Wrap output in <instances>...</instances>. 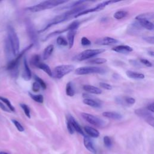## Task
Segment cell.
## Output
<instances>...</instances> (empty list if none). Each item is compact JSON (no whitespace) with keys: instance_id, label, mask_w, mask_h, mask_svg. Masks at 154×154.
<instances>
[{"instance_id":"1","label":"cell","mask_w":154,"mask_h":154,"mask_svg":"<svg viewBox=\"0 0 154 154\" xmlns=\"http://www.w3.org/2000/svg\"><path fill=\"white\" fill-rule=\"evenodd\" d=\"M86 8H87V6L85 5H81L79 6H78V7H75V8L70 9L67 11H66V12H65V13H64L61 14L57 16L56 17L53 18L51 20H50L49 22V23L46 24V25L45 26L44 28L38 31V33H41L42 32L45 31L49 28H50L51 26H52L53 25H55L58 24L60 23L63 22L64 21H66L67 20L70 19L72 18H74L75 16L77 14L79 13L80 12L85 10Z\"/></svg>"},{"instance_id":"2","label":"cell","mask_w":154,"mask_h":154,"mask_svg":"<svg viewBox=\"0 0 154 154\" xmlns=\"http://www.w3.org/2000/svg\"><path fill=\"white\" fill-rule=\"evenodd\" d=\"M66 0H48L40 2L36 5L27 7L26 9L31 12H38L46 9H50L60 4L67 2Z\"/></svg>"},{"instance_id":"3","label":"cell","mask_w":154,"mask_h":154,"mask_svg":"<svg viewBox=\"0 0 154 154\" xmlns=\"http://www.w3.org/2000/svg\"><path fill=\"white\" fill-rule=\"evenodd\" d=\"M7 37L11 45L13 55L14 57L17 56L19 53V48H20L19 39L14 28L10 25H8L7 26Z\"/></svg>"},{"instance_id":"4","label":"cell","mask_w":154,"mask_h":154,"mask_svg":"<svg viewBox=\"0 0 154 154\" xmlns=\"http://www.w3.org/2000/svg\"><path fill=\"white\" fill-rule=\"evenodd\" d=\"M33 46L32 44H30L29 46L24 48L18 54L17 56L15 57L14 59H12L10 62L8 63L7 69L8 70H10L11 72V74L13 76H17L18 74V66L19 64L20 60L23 57V55L28 50H29Z\"/></svg>"},{"instance_id":"5","label":"cell","mask_w":154,"mask_h":154,"mask_svg":"<svg viewBox=\"0 0 154 154\" xmlns=\"http://www.w3.org/2000/svg\"><path fill=\"white\" fill-rule=\"evenodd\" d=\"M25 27H26V31L27 32V34L31 41L32 43L34 46L38 48L39 47V42H38V38L37 35V32L35 30V28L34 27V24L29 19H26L25 21Z\"/></svg>"},{"instance_id":"6","label":"cell","mask_w":154,"mask_h":154,"mask_svg":"<svg viewBox=\"0 0 154 154\" xmlns=\"http://www.w3.org/2000/svg\"><path fill=\"white\" fill-rule=\"evenodd\" d=\"M74 69L72 64H62L55 67L52 72V77L56 79H61L66 75L70 73Z\"/></svg>"},{"instance_id":"7","label":"cell","mask_w":154,"mask_h":154,"mask_svg":"<svg viewBox=\"0 0 154 154\" xmlns=\"http://www.w3.org/2000/svg\"><path fill=\"white\" fill-rule=\"evenodd\" d=\"M105 51L104 49H86L79 54H78L76 57L75 59L77 61H82L91 58H93Z\"/></svg>"},{"instance_id":"8","label":"cell","mask_w":154,"mask_h":154,"mask_svg":"<svg viewBox=\"0 0 154 154\" xmlns=\"http://www.w3.org/2000/svg\"><path fill=\"white\" fill-rule=\"evenodd\" d=\"M106 72L105 70L103 67H95V66H85V67H80L77 68L75 70V73L78 75H88V74H103Z\"/></svg>"},{"instance_id":"9","label":"cell","mask_w":154,"mask_h":154,"mask_svg":"<svg viewBox=\"0 0 154 154\" xmlns=\"http://www.w3.org/2000/svg\"><path fill=\"white\" fill-rule=\"evenodd\" d=\"M118 1H103L99 4H97L96 6L91 8H87L83 11H82L81 12H80L79 13L77 14L74 18H77L79 17L82 15H85L90 13H93V12H96V11H99L100 10H102L103 9L105 8V7L109 4H113V3H116Z\"/></svg>"},{"instance_id":"10","label":"cell","mask_w":154,"mask_h":154,"mask_svg":"<svg viewBox=\"0 0 154 154\" xmlns=\"http://www.w3.org/2000/svg\"><path fill=\"white\" fill-rule=\"evenodd\" d=\"M81 117L86 122H87L88 123H89L92 125H94V126H96L98 128H102L105 125V122L103 120L93 114L86 113V112H82Z\"/></svg>"},{"instance_id":"11","label":"cell","mask_w":154,"mask_h":154,"mask_svg":"<svg viewBox=\"0 0 154 154\" xmlns=\"http://www.w3.org/2000/svg\"><path fill=\"white\" fill-rule=\"evenodd\" d=\"M135 114L138 117L142 118L148 124H149L152 126H153L154 119L153 114L149 111L147 109H145L143 108H138L135 110Z\"/></svg>"},{"instance_id":"12","label":"cell","mask_w":154,"mask_h":154,"mask_svg":"<svg viewBox=\"0 0 154 154\" xmlns=\"http://www.w3.org/2000/svg\"><path fill=\"white\" fill-rule=\"evenodd\" d=\"M118 42V40L113 37H104L102 38H97L95 41V43L98 45L102 46H108L116 44Z\"/></svg>"},{"instance_id":"13","label":"cell","mask_w":154,"mask_h":154,"mask_svg":"<svg viewBox=\"0 0 154 154\" xmlns=\"http://www.w3.org/2000/svg\"><path fill=\"white\" fill-rule=\"evenodd\" d=\"M22 76V78L25 81L30 80L31 78V76H32L31 71L29 67L26 57H24V58H23V70Z\"/></svg>"},{"instance_id":"14","label":"cell","mask_w":154,"mask_h":154,"mask_svg":"<svg viewBox=\"0 0 154 154\" xmlns=\"http://www.w3.org/2000/svg\"><path fill=\"white\" fill-rule=\"evenodd\" d=\"M84 144L85 147L90 152L96 153V149L94 147V144L91 140V138L89 137V136L84 135Z\"/></svg>"},{"instance_id":"15","label":"cell","mask_w":154,"mask_h":154,"mask_svg":"<svg viewBox=\"0 0 154 154\" xmlns=\"http://www.w3.org/2000/svg\"><path fill=\"white\" fill-rule=\"evenodd\" d=\"M4 50H5V54L6 55V57L7 60H8V62H10L11 60H12V56L13 55L12 49L11 47V45L8 40L7 37L5 38V42H4ZM14 56V55H13Z\"/></svg>"},{"instance_id":"16","label":"cell","mask_w":154,"mask_h":154,"mask_svg":"<svg viewBox=\"0 0 154 154\" xmlns=\"http://www.w3.org/2000/svg\"><path fill=\"white\" fill-rule=\"evenodd\" d=\"M112 50L118 53L126 54L132 52L133 51V49L131 46L128 45H118L112 48Z\"/></svg>"},{"instance_id":"17","label":"cell","mask_w":154,"mask_h":154,"mask_svg":"<svg viewBox=\"0 0 154 154\" xmlns=\"http://www.w3.org/2000/svg\"><path fill=\"white\" fill-rule=\"evenodd\" d=\"M137 22L143 28H146L148 30H153L154 26H153V22H152L151 21L147 20V19H135Z\"/></svg>"},{"instance_id":"18","label":"cell","mask_w":154,"mask_h":154,"mask_svg":"<svg viewBox=\"0 0 154 154\" xmlns=\"http://www.w3.org/2000/svg\"><path fill=\"white\" fill-rule=\"evenodd\" d=\"M102 116L106 118L112 120H120L122 119V114L114 111H105L102 112Z\"/></svg>"},{"instance_id":"19","label":"cell","mask_w":154,"mask_h":154,"mask_svg":"<svg viewBox=\"0 0 154 154\" xmlns=\"http://www.w3.org/2000/svg\"><path fill=\"white\" fill-rule=\"evenodd\" d=\"M68 120L70 121V122L72 123L75 131H76L78 133H79L81 135H84V134L83 132V131L82 130V128H81L80 125H79V123L77 122V121L75 119V118L72 116H69L68 117Z\"/></svg>"},{"instance_id":"20","label":"cell","mask_w":154,"mask_h":154,"mask_svg":"<svg viewBox=\"0 0 154 154\" xmlns=\"http://www.w3.org/2000/svg\"><path fill=\"white\" fill-rule=\"evenodd\" d=\"M83 89L84 91L94 94H100L102 93V90L98 87H96L91 85H84L83 86Z\"/></svg>"},{"instance_id":"21","label":"cell","mask_w":154,"mask_h":154,"mask_svg":"<svg viewBox=\"0 0 154 154\" xmlns=\"http://www.w3.org/2000/svg\"><path fill=\"white\" fill-rule=\"evenodd\" d=\"M76 34V30H70L67 32V43H68V46L69 49H71L74 45V41H75V37Z\"/></svg>"},{"instance_id":"22","label":"cell","mask_w":154,"mask_h":154,"mask_svg":"<svg viewBox=\"0 0 154 154\" xmlns=\"http://www.w3.org/2000/svg\"><path fill=\"white\" fill-rule=\"evenodd\" d=\"M85 132L91 137L93 138H97L99 136V132L95 128L89 126H85L84 127Z\"/></svg>"},{"instance_id":"23","label":"cell","mask_w":154,"mask_h":154,"mask_svg":"<svg viewBox=\"0 0 154 154\" xmlns=\"http://www.w3.org/2000/svg\"><path fill=\"white\" fill-rule=\"evenodd\" d=\"M126 74L129 78L134 79H142L145 78L144 74L132 70H127L126 72Z\"/></svg>"},{"instance_id":"24","label":"cell","mask_w":154,"mask_h":154,"mask_svg":"<svg viewBox=\"0 0 154 154\" xmlns=\"http://www.w3.org/2000/svg\"><path fill=\"white\" fill-rule=\"evenodd\" d=\"M54 49V47L53 45H48L44 50L43 52V59L44 60H46L49 58V57L51 55L52 53L53 52Z\"/></svg>"},{"instance_id":"25","label":"cell","mask_w":154,"mask_h":154,"mask_svg":"<svg viewBox=\"0 0 154 154\" xmlns=\"http://www.w3.org/2000/svg\"><path fill=\"white\" fill-rule=\"evenodd\" d=\"M66 93L67 96L70 97H72L75 95V91L74 88V85L72 82L69 81L67 83L66 86Z\"/></svg>"},{"instance_id":"26","label":"cell","mask_w":154,"mask_h":154,"mask_svg":"<svg viewBox=\"0 0 154 154\" xmlns=\"http://www.w3.org/2000/svg\"><path fill=\"white\" fill-rule=\"evenodd\" d=\"M83 103L87 105L94 107V108H99L100 107V104L96 100L91 99V98H85L83 100Z\"/></svg>"},{"instance_id":"27","label":"cell","mask_w":154,"mask_h":154,"mask_svg":"<svg viewBox=\"0 0 154 154\" xmlns=\"http://www.w3.org/2000/svg\"><path fill=\"white\" fill-rule=\"evenodd\" d=\"M37 67L39 68L40 69L43 70L46 74H48L49 76L52 77V70L51 69V68L49 67V66L48 65H47L46 64L44 63H42L40 62L38 66H37Z\"/></svg>"},{"instance_id":"28","label":"cell","mask_w":154,"mask_h":154,"mask_svg":"<svg viewBox=\"0 0 154 154\" xmlns=\"http://www.w3.org/2000/svg\"><path fill=\"white\" fill-rule=\"evenodd\" d=\"M0 101H2L3 103H5V106L10 110V111H13V112L15 111L14 107L13 106V105L11 103L10 101L8 99L0 96Z\"/></svg>"},{"instance_id":"29","label":"cell","mask_w":154,"mask_h":154,"mask_svg":"<svg viewBox=\"0 0 154 154\" xmlns=\"http://www.w3.org/2000/svg\"><path fill=\"white\" fill-rule=\"evenodd\" d=\"M154 13L153 12L151 13H144V14H138L135 17V19H147L150 21V20L153 19V14Z\"/></svg>"},{"instance_id":"30","label":"cell","mask_w":154,"mask_h":154,"mask_svg":"<svg viewBox=\"0 0 154 154\" xmlns=\"http://www.w3.org/2000/svg\"><path fill=\"white\" fill-rule=\"evenodd\" d=\"M66 31H68L66 28L65 29H60V30L55 31H54V32H51V33H49V34H48V35L45 37V38L43 40V41H46V40H47L48 39H49V38H51V37H53V36H55V35H58V34H62V33H63V32H66Z\"/></svg>"},{"instance_id":"31","label":"cell","mask_w":154,"mask_h":154,"mask_svg":"<svg viewBox=\"0 0 154 154\" xmlns=\"http://www.w3.org/2000/svg\"><path fill=\"white\" fill-rule=\"evenodd\" d=\"M106 61L107 60L104 58H94L88 61V63L93 64H101L106 63Z\"/></svg>"},{"instance_id":"32","label":"cell","mask_w":154,"mask_h":154,"mask_svg":"<svg viewBox=\"0 0 154 154\" xmlns=\"http://www.w3.org/2000/svg\"><path fill=\"white\" fill-rule=\"evenodd\" d=\"M30 97L34 100L35 102H38V103H43V96L42 94H34L30 92L28 93Z\"/></svg>"},{"instance_id":"33","label":"cell","mask_w":154,"mask_h":154,"mask_svg":"<svg viewBox=\"0 0 154 154\" xmlns=\"http://www.w3.org/2000/svg\"><path fill=\"white\" fill-rule=\"evenodd\" d=\"M128 14V12L125 10H119L114 14V17L117 20L122 19L126 17Z\"/></svg>"},{"instance_id":"34","label":"cell","mask_w":154,"mask_h":154,"mask_svg":"<svg viewBox=\"0 0 154 154\" xmlns=\"http://www.w3.org/2000/svg\"><path fill=\"white\" fill-rule=\"evenodd\" d=\"M80 25V22L78 20H76L73 21L72 23H70L68 26L66 28L67 31H70V30H76Z\"/></svg>"},{"instance_id":"35","label":"cell","mask_w":154,"mask_h":154,"mask_svg":"<svg viewBox=\"0 0 154 154\" xmlns=\"http://www.w3.org/2000/svg\"><path fill=\"white\" fill-rule=\"evenodd\" d=\"M85 2V1H74L73 2H72L71 4L65 6L64 7H63V8H67V9H72L73 8H75L78 6H79L81 5H82L83 3H84Z\"/></svg>"},{"instance_id":"36","label":"cell","mask_w":154,"mask_h":154,"mask_svg":"<svg viewBox=\"0 0 154 154\" xmlns=\"http://www.w3.org/2000/svg\"><path fill=\"white\" fill-rule=\"evenodd\" d=\"M57 43L61 46H66L68 45L67 41L63 36H58L57 38Z\"/></svg>"},{"instance_id":"37","label":"cell","mask_w":154,"mask_h":154,"mask_svg":"<svg viewBox=\"0 0 154 154\" xmlns=\"http://www.w3.org/2000/svg\"><path fill=\"white\" fill-rule=\"evenodd\" d=\"M20 106L22 108V109H23L25 114L26 116V117L28 118H31V111H30V109H29V106L25 103H20Z\"/></svg>"},{"instance_id":"38","label":"cell","mask_w":154,"mask_h":154,"mask_svg":"<svg viewBox=\"0 0 154 154\" xmlns=\"http://www.w3.org/2000/svg\"><path fill=\"white\" fill-rule=\"evenodd\" d=\"M40 62H41V61H40V57L39 55H37V54L34 55L32 57V58H31V64L33 65V66H35V67H37V66H38V64Z\"/></svg>"},{"instance_id":"39","label":"cell","mask_w":154,"mask_h":154,"mask_svg":"<svg viewBox=\"0 0 154 154\" xmlns=\"http://www.w3.org/2000/svg\"><path fill=\"white\" fill-rule=\"evenodd\" d=\"M34 79L35 80V82H37L40 85V87H42V89H43V90L46 89V87H47L46 84L42 78H40V77H38L37 75H34Z\"/></svg>"},{"instance_id":"40","label":"cell","mask_w":154,"mask_h":154,"mask_svg":"<svg viewBox=\"0 0 154 154\" xmlns=\"http://www.w3.org/2000/svg\"><path fill=\"white\" fill-rule=\"evenodd\" d=\"M103 143L107 148H111L112 146V141L108 136H105L103 137Z\"/></svg>"},{"instance_id":"41","label":"cell","mask_w":154,"mask_h":154,"mask_svg":"<svg viewBox=\"0 0 154 154\" xmlns=\"http://www.w3.org/2000/svg\"><path fill=\"white\" fill-rule=\"evenodd\" d=\"M12 122L13 123L14 125L15 126V127L17 128V129L19 131V132H23L24 131V128L23 127V126L20 124V122H19L17 120H11Z\"/></svg>"},{"instance_id":"42","label":"cell","mask_w":154,"mask_h":154,"mask_svg":"<svg viewBox=\"0 0 154 154\" xmlns=\"http://www.w3.org/2000/svg\"><path fill=\"white\" fill-rule=\"evenodd\" d=\"M81 43L82 46H86L90 45L91 43L88 38H87L86 37H82L81 39Z\"/></svg>"},{"instance_id":"43","label":"cell","mask_w":154,"mask_h":154,"mask_svg":"<svg viewBox=\"0 0 154 154\" xmlns=\"http://www.w3.org/2000/svg\"><path fill=\"white\" fill-rule=\"evenodd\" d=\"M140 63H141V64H143V65H144V66H147V67H152V66H153L152 63L150 61L147 60V59L140 58Z\"/></svg>"},{"instance_id":"44","label":"cell","mask_w":154,"mask_h":154,"mask_svg":"<svg viewBox=\"0 0 154 154\" xmlns=\"http://www.w3.org/2000/svg\"><path fill=\"white\" fill-rule=\"evenodd\" d=\"M124 101H125V103L126 102V104L129 105H134L135 103V99L131 97H126L124 99Z\"/></svg>"},{"instance_id":"45","label":"cell","mask_w":154,"mask_h":154,"mask_svg":"<svg viewBox=\"0 0 154 154\" xmlns=\"http://www.w3.org/2000/svg\"><path fill=\"white\" fill-rule=\"evenodd\" d=\"M99 85L100 87H102L105 90H111L112 88V85H111L110 84H109L108 83H105V82H100Z\"/></svg>"},{"instance_id":"46","label":"cell","mask_w":154,"mask_h":154,"mask_svg":"<svg viewBox=\"0 0 154 154\" xmlns=\"http://www.w3.org/2000/svg\"><path fill=\"white\" fill-rule=\"evenodd\" d=\"M67 130L69 131V132L70 134H74L75 132V130H74V128L72 125V123L70 122L69 120H67Z\"/></svg>"},{"instance_id":"47","label":"cell","mask_w":154,"mask_h":154,"mask_svg":"<svg viewBox=\"0 0 154 154\" xmlns=\"http://www.w3.org/2000/svg\"><path fill=\"white\" fill-rule=\"evenodd\" d=\"M129 63L131 64H132L133 66L135 67H137V68H140V67H142V64L138 62V61L137 60H130L129 61Z\"/></svg>"},{"instance_id":"48","label":"cell","mask_w":154,"mask_h":154,"mask_svg":"<svg viewBox=\"0 0 154 154\" xmlns=\"http://www.w3.org/2000/svg\"><path fill=\"white\" fill-rule=\"evenodd\" d=\"M143 38L148 43H150L151 45L154 44V37L153 36H146L144 37Z\"/></svg>"},{"instance_id":"49","label":"cell","mask_w":154,"mask_h":154,"mask_svg":"<svg viewBox=\"0 0 154 154\" xmlns=\"http://www.w3.org/2000/svg\"><path fill=\"white\" fill-rule=\"evenodd\" d=\"M40 86L37 82H34L32 84V90L34 92H38L40 90Z\"/></svg>"},{"instance_id":"50","label":"cell","mask_w":154,"mask_h":154,"mask_svg":"<svg viewBox=\"0 0 154 154\" xmlns=\"http://www.w3.org/2000/svg\"><path fill=\"white\" fill-rule=\"evenodd\" d=\"M0 108L4 111H5V112H10V110L7 108V106L5 105H4V104L2 103V102L0 101Z\"/></svg>"},{"instance_id":"51","label":"cell","mask_w":154,"mask_h":154,"mask_svg":"<svg viewBox=\"0 0 154 154\" xmlns=\"http://www.w3.org/2000/svg\"><path fill=\"white\" fill-rule=\"evenodd\" d=\"M147 109L149 111L151 112L152 113L153 112V111H154V109H153V103H150L149 105H148L147 106Z\"/></svg>"},{"instance_id":"52","label":"cell","mask_w":154,"mask_h":154,"mask_svg":"<svg viewBox=\"0 0 154 154\" xmlns=\"http://www.w3.org/2000/svg\"><path fill=\"white\" fill-rule=\"evenodd\" d=\"M148 54H149V55H150L151 57H153V55H154V52H153V51H149L148 52Z\"/></svg>"},{"instance_id":"53","label":"cell","mask_w":154,"mask_h":154,"mask_svg":"<svg viewBox=\"0 0 154 154\" xmlns=\"http://www.w3.org/2000/svg\"><path fill=\"white\" fill-rule=\"evenodd\" d=\"M0 154H8V153L7 152H1Z\"/></svg>"}]
</instances>
